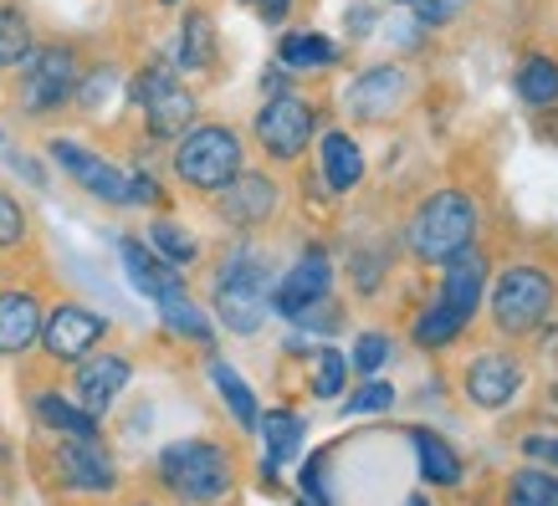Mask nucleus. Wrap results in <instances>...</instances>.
Masks as SVG:
<instances>
[{"mask_svg":"<svg viewBox=\"0 0 558 506\" xmlns=\"http://www.w3.org/2000/svg\"><path fill=\"white\" fill-rule=\"evenodd\" d=\"M410 102V72L400 62H374L349 83L343 108L354 123H389Z\"/></svg>","mask_w":558,"mask_h":506,"instance_id":"nucleus-16","label":"nucleus"},{"mask_svg":"<svg viewBox=\"0 0 558 506\" xmlns=\"http://www.w3.org/2000/svg\"><path fill=\"white\" fill-rule=\"evenodd\" d=\"M333 282H339L333 251H328L323 240H307L303 251H298L288 267L277 271V287H271V318L292 322L298 312H307L313 303L333 297Z\"/></svg>","mask_w":558,"mask_h":506,"instance_id":"nucleus-14","label":"nucleus"},{"mask_svg":"<svg viewBox=\"0 0 558 506\" xmlns=\"http://www.w3.org/2000/svg\"><path fill=\"white\" fill-rule=\"evenodd\" d=\"M292 87H298V77L288 67H277V62L262 72V98H277V92H292Z\"/></svg>","mask_w":558,"mask_h":506,"instance_id":"nucleus-46","label":"nucleus"},{"mask_svg":"<svg viewBox=\"0 0 558 506\" xmlns=\"http://www.w3.org/2000/svg\"><path fill=\"white\" fill-rule=\"evenodd\" d=\"M47 153H51V164L62 169V174L83 189L87 200L108 205V210H129V174H123L113 159H102L98 149H87V144L62 138V134L47 138Z\"/></svg>","mask_w":558,"mask_h":506,"instance_id":"nucleus-15","label":"nucleus"},{"mask_svg":"<svg viewBox=\"0 0 558 506\" xmlns=\"http://www.w3.org/2000/svg\"><path fill=\"white\" fill-rule=\"evenodd\" d=\"M83 47L77 41H36L32 57L16 67V83H11V98H16L21 119H57L72 108V92H77V77H83Z\"/></svg>","mask_w":558,"mask_h":506,"instance_id":"nucleus-8","label":"nucleus"},{"mask_svg":"<svg viewBox=\"0 0 558 506\" xmlns=\"http://www.w3.org/2000/svg\"><path fill=\"white\" fill-rule=\"evenodd\" d=\"M395 354H400V337L389 333V328H364L354 337V348H349V369L359 379H374V373H385L395 363Z\"/></svg>","mask_w":558,"mask_h":506,"instance_id":"nucleus-36","label":"nucleus"},{"mask_svg":"<svg viewBox=\"0 0 558 506\" xmlns=\"http://www.w3.org/2000/svg\"><path fill=\"white\" fill-rule=\"evenodd\" d=\"M36 481L77 506H102L108 496L123 491L119 456L102 435H41L32 451Z\"/></svg>","mask_w":558,"mask_h":506,"instance_id":"nucleus-3","label":"nucleus"},{"mask_svg":"<svg viewBox=\"0 0 558 506\" xmlns=\"http://www.w3.org/2000/svg\"><path fill=\"white\" fill-rule=\"evenodd\" d=\"M527 358L518 354V343H487V348H476L472 358H461L457 369V399L466 409H476V415H487V420H497V415H512V409L523 405L527 394Z\"/></svg>","mask_w":558,"mask_h":506,"instance_id":"nucleus-9","label":"nucleus"},{"mask_svg":"<svg viewBox=\"0 0 558 506\" xmlns=\"http://www.w3.org/2000/svg\"><path fill=\"white\" fill-rule=\"evenodd\" d=\"M318 134H323V102L298 92V87L277 92V98H262L252 119V144L271 169H298L307 159V149L318 144Z\"/></svg>","mask_w":558,"mask_h":506,"instance_id":"nucleus-10","label":"nucleus"},{"mask_svg":"<svg viewBox=\"0 0 558 506\" xmlns=\"http://www.w3.org/2000/svg\"><path fill=\"white\" fill-rule=\"evenodd\" d=\"M492 506H558V471L533 466V460H518V466H508V471L497 476Z\"/></svg>","mask_w":558,"mask_h":506,"instance_id":"nucleus-29","label":"nucleus"},{"mask_svg":"<svg viewBox=\"0 0 558 506\" xmlns=\"http://www.w3.org/2000/svg\"><path fill=\"white\" fill-rule=\"evenodd\" d=\"M271 287H277V261L256 236H236L210 267V318L231 337H256L271 318Z\"/></svg>","mask_w":558,"mask_h":506,"instance_id":"nucleus-2","label":"nucleus"},{"mask_svg":"<svg viewBox=\"0 0 558 506\" xmlns=\"http://www.w3.org/2000/svg\"><path fill=\"white\" fill-rule=\"evenodd\" d=\"M205 379H210V388H216L220 409L231 415V424H236L241 435H256V420H262V399H256V388L236 373V363H226V358L210 348V354H205Z\"/></svg>","mask_w":558,"mask_h":506,"instance_id":"nucleus-26","label":"nucleus"},{"mask_svg":"<svg viewBox=\"0 0 558 506\" xmlns=\"http://www.w3.org/2000/svg\"><path fill=\"white\" fill-rule=\"evenodd\" d=\"M512 445H518V456L523 460L558 471V424H523V430L512 435Z\"/></svg>","mask_w":558,"mask_h":506,"instance_id":"nucleus-41","label":"nucleus"},{"mask_svg":"<svg viewBox=\"0 0 558 506\" xmlns=\"http://www.w3.org/2000/svg\"><path fill=\"white\" fill-rule=\"evenodd\" d=\"M159 307V328L174 337V343H190V348H216V318L205 312L190 292H174V297H165V303H154Z\"/></svg>","mask_w":558,"mask_h":506,"instance_id":"nucleus-30","label":"nucleus"},{"mask_svg":"<svg viewBox=\"0 0 558 506\" xmlns=\"http://www.w3.org/2000/svg\"><path fill=\"white\" fill-rule=\"evenodd\" d=\"M538 138L558 144V108H543V113H538Z\"/></svg>","mask_w":558,"mask_h":506,"instance_id":"nucleus-49","label":"nucleus"},{"mask_svg":"<svg viewBox=\"0 0 558 506\" xmlns=\"http://www.w3.org/2000/svg\"><path fill=\"white\" fill-rule=\"evenodd\" d=\"M241 451L220 435L170 440L149 460V491H159L170 506H231L241 496Z\"/></svg>","mask_w":558,"mask_h":506,"instance_id":"nucleus-1","label":"nucleus"},{"mask_svg":"<svg viewBox=\"0 0 558 506\" xmlns=\"http://www.w3.org/2000/svg\"><path fill=\"white\" fill-rule=\"evenodd\" d=\"M374 26H379V11H374V5H364V0H354V5L343 11V32L354 36V41L374 36Z\"/></svg>","mask_w":558,"mask_h":506,"instance_id":"nucleus-44","label":"nucleus"},{"mask_svg":"<svg viewBox=\"0 0 558 506\" xmlns=\"http://www.w3.org/2000/svg\"><path fill=\"white\" fill-rule=\"evenodd\" d=\"M389 5H410V0H389Z\"/></svg>","mask_w":558,"mask_h":506,"instance_id":"nucleus-54","label":"nucleus"},{"mask_svg":"<svg viewBox=\"0 0 558 506\" xmlns=\"http://www.w3.org/2000/svg\"><path fill=\"white\" fill-rule=\"evenodd\" d=\"M129 113L138 119L144 144H174L190 123H201V98L170 57H149L129 72Z\"/></svg>","mask_w":558,"mask_h":506,"instance_id":"nucleus-6","label":"nucleus"},{"mask_svg":"<svg viewBox=\"0 0 558 506\" xmlns=\"http://www.w3.org/2000/svg\"><path fill=\"white\" fill-rule=\"evenodd\" d=\"M113 337V322L102 318L98 307L77 303V297H51L41 312V337H36V354L51 373H68L77 358H87L93 348H102Z\"/></svg>","mask_w":558,"mask_h":506,"instance_id":"nucleus-11","label":"nucleus"},{"mask_svg":"<svg viewBox=\"0 0 558 506\" xmlns=\"http://www.w3.org/2000/svg\"><path fill=\"white\" fill-rule=\"evenodd\" d=\"M144 240H149L154 251L165 256L170 267H180V271H190V267H201V261H205L201 236H195L190 225H180L174 215H165V210H159V215L149 220V231H144Z\"/></svg>","mask_w":558,"mask_h":506,"instance_id":"nucleus-32","label":"nucleus"},{"mask_svg":"<svg viewBox=\"0 0 558 506\" xmlns=\"http://www.w3.org/2000/svg\"><path fill=\"white\" fill-rule=\"evenodd\" d=\"M487 282H492V256L482 251V246H466V251H457L451 261H440L436 297L476 328L482 303H487Z\"/></svg>","mask_w":558,"mask_h":506,"instance_id":"nucleus-19","label":"nucleus"},{"mask_svg":"<svg viewBox=\"0 0 558 506\" xmlns=\"http://www.w3.org/2000/svg\"><path fill=\"white\" fill-rule=\"evenodd\" d=\"M134 373H138V363L129 348H108V343H102V348H93V354L77 358L68 369V394L87 409V415L108 420V415L119 409V399L129 394Z\"/></svg>","mask_w":558,"mask_h":506,"instance_id":"nucleus-13","label":"nucleus"},{"mask_svg":"<svg viewBox=\"0 0 558 506\" xmlns=\"http://www.w3.org/2000/svg\"><path fill=\"white\" fill-rule=\"evenodd\" d=\"M129 205H138V210H154V215L170 205V195H165V185H159V174H154V169H144V164L129 169Z\"/></svg>","mask_w":558,"mask_h":506,"instance_id":"nucleus-42","label":"nucleus"},{"mask_svg":"<svg viewBox=\"0 0 558 506\" xmlns=\"http://www.w3.org/2000/svg\"><path fill=\"white\" fill-rule=\"evenodd\" d=\"M170 169L180 180V189L210 200L216 189H226L246 169V134L236 123H220V119L190 123L185 134L170 144Z\"/></svg>","mask_w":558,"mask_h":506,"instance_id":"nucleus-7","label":"nucleus"},{"mask_svg":"<svg viewBox=\"0 0 558 506\" xmlns=\"http://www.w3.org/2000/svg\"><path fill=\"white\" fill-rule=\"evenodd\" d=\"M303 363H307V394H313V399H343V388H349V379H354L343 348L323 343V348H313Z\"/></svg>","mask_w":558,"mask_h":506,"instance_id":"nucleus-34","label":"nucleus"},{"mask_svg":"<svg viewBox=\"0 0 558 506\" xmlns=\"http://www.w3.org/2000/svg\"><path fill=\"white\" fill-rule=\"evenodd\" d=\"M241 5H256V0H241Z\"/></svg>","mask_w":558,"mask_h":506,"instance_id":"nucleus-55","label":"nucleus"},{"mask_svg":"<svg viewBox=\"0 0 558 506\" xmlns=\"http://www.w3.org/2000/svg\"><path fill=\"white\" fill-rule=\"evenodd\" d=\"M400 246L415 267H440L466 246H482V200L461 185H440L410 205Z\"/></svg>","mask_w":558,"mask_h":506,"instance_id":"nucleus-4","label":"nucleus"},{"mask_svg":"<svg viewBox=\"0 0 558 506\" xmlns=\"http://www.w3.org/2000/svg\"><path fill=\"white\" fill-rule=\"evenodd\" d=\"M343 322H349V307H343L339 297H323V303H313L307 312H298L292 328H298L303 337H339Z\"/></svg>","mask_w":558,"mask_h":506,"instance_id":"nucleus-40","label":"nucleus"},{"mask_svg":"<svg viewBox=\"0 0 558 506\" xmlns=\"http://www.w3.org/2000/svg\"><path fill=\"white\" fill-rule=\"evenodd\" d=\"M170 62H174V72H180V77H205V72H216V62H220V32H216V16H210L205 5H185V11H180Z\"/></svg>","mask_w":558,"mask_h":506,"instance_id":"nucleus-23","label":"nucleus"},{"mask_svg":"<svg viewBox=\"0 0 558 506\" xmlns=\"http://www.w3.org/2000/svg\"><path fill=\"white\" fill-rule=\"evenodd\" d=\"M466 333H472V322L461 318V312H451L440 297L421 303L415 312H410V322H405V337H410V348H415V354H446V348H457Z\"/></svg>","mask_w":558,"mask_h":506,"instance_id":"nucleus-27","label":"nucleus"},{"mask_svg":"<svg viewBox=\"0 0 558 506\" xmlns=\"http://www.w3.org/2000/svg\"><path fill=\"white\" fill-rule=\"evenodd\" d=\"M0 138H5V134H0Z\"/></svg>","mask_w":558,"mask_h":506,"instance_id":"nucleus-56","label":"nucleus"},{"mask_svg":"<svg viewBox=\"0 0 558 506\" xmlns=\"http://www.w3.org/2000/svg\"><path fill=\"white\" fill-rule=\"evenodd\" d=\"M282 205H288V189L277 180V169H252V164L241 169L226 189L210 195L216 220L226 231H236V236H262L267 225H277Z\"/></svg>","mask_w":558,"mask_h":506,"instance_id":"nucleus-12","label":"nucleus"},{"mask_svg":"<svg viewBox=\"0 0 558 506\" xmlns=\"http://www.w3.org/2000/svg\"><path fill=\"white\" fill-rule=\"evenodd\" d=\"M36 47V21L21 0H0V72H16Z\"/></svg>","mask_w":558,"mask_h":506,"instance_id":"nucleus-33","label":"nucleus"},{"mask_svg":"<svg viewBox=\"0 0 558 506\" xmlns=\"http://www.w3.org/2000/svg\"><path fill=\"white\" fill-rule=\"evenodd\" d=\"M400 506H440V502H436V491H410Z\"/></svg>","mask_w":558,"mask_h":506,"instance_id":"nucleus-51","label":"nucleus"},{"mask_svg":"<svg viewBox=\"0 0 558 506\" xmlns=\"http://www.w3.org/2000/svg\"><path fill=\"white\" fill-rule=\"evenodd\" d=\"M343 62V47L333 36L313 32V26H292L277 36V67H288L292 77H323Z\"/></svg>","mask_w":558,"mask_h":506,"instance_id":"nucleus-24","label":"nucleus"},{"mask_svg":"<svg viewBox=\"0 0 558 506\" xmlns=\"http://www.w3.org/2000/svg\"><path fill=\"white\" fill-rule=\"evenodd\" d=\"M328 460H333V445H323V451H313V456L298 460V496L313 506H339V496H333V481H328Z\"/></svg>","mask_w":558,"mask_h":506,"instance_id":"nucleus-39","label":"nucleus"},{"mask_svg":"<svg viewBox=\"0 0 558 506\" xmlns=\"http://www.w3.org/2000/svg\"><path fill=\"white\" fill-rule=\"evenodd\" d=\"M512 92L523 108L543 113V108H558V57L554 51H527L523 62L512 67Z\"/></svg>","mask_w":558,"mask_h":506,"instance_id":"nucleus-31","label":"nucleus"},{"mask_svg":"<svg viewBox=\"0 0 558 506\" xmlns=\"http://www.w3.org/2000/svg\"><path fill=\"white\" fill-rule=\"evenodd\" d=\"M5 466H11V445H5V435H0V476H5Z\"/></svg>","mask_w":558,"mask_h":506,"instance_id":"nucleus-52","label":"nucleus"},{"mask_svg":"<svg viewBox=\"0 0 558 506\" xmlns=\"http://www.w3.org/2000/svg\"><path fill=\"white\" fill-rule=\"evenodd\" d=\"M318 185L333 195V200H349L364 174H369V159H364V144H359L349 128H323L318 134Z\"/></svg>","mask_w":558,"mask_h":506,"instance_id":"nucleus-20","label":"nucleus"},{"mask_svg":"<svg viewBox=\"0 0 558 506\" xmlns=\"http://www.w3.org/2000/svg\"><path fill=\"white\" fill-rule=\"evenodd\" d=\"M108 506H170V502H165L159 491L144 486V491H129V496H123V491H119V496H108Z\"/></svg>","mask_w":558,"mask_h":506,"instance_id":"nucleus-48","label":"nucleus"},{"mask_svg":"<svg viewBox=\"0 0 558 506\" xmlns=\"http://www.w3.org/2000/svg\"><path fill=\"white\" fill-rule=\"evenodd\" d=\"M5 164L16 169V174H21V180H26V185H36V189L47 185V169L36 164L32 153H21V149H11V153H5Z\"/></svg>","mask_w":558,"mask_h":506,"instance_id":"nucleus-45","label":"nucleus"},{"mask_svg":"<svg viewBox=\"0 0 558 506\" xmlns=\"http://www.w3.org/2000/svg\"><path fill=\"white\" fill-rule=\"evenodd\" d=\"M292 5H298V0H256L252 11H256V16H262V21H267V26H288Z\"/></svg>","mask_w":558,"mask_h":506,"instance_id":"nucleus-47","label":"nucleus"},{"mask_svg":"<svg viewBox=\"0 0 558 506\" xmlns=\"http://www.w3.org/2000/svg\"><path fill=\"white\" fill-rule=\"evenodd\" d=\"M256 440H262V460L282 471L292 460H303L307 420L292 405H271V409H262V420H256Z\"/></svg>","mask_w":558,"mask_h":506,"instance_id":"nucleus-28","label":"nucleus"},{"mask_svg":"<svg viewBox=\"0 0 558 506\" xmlns=\"http://www.w3.org/2000/svg\"><path fill=\"white\" fill-rule=\"evenodd\" d=\"M72 108L93 123L108 119V108L129 113V72L119 62H87L83 77H77V92H72Z\"/></svg>","mask_w":558,"mask_h":506,"instance_id":"nucleus-25","label":"nucleus"},{"mask_svg":"<svg viewBox=\"0 0 558 506\" xmlns=\"http://www.w3.org/2000/svg\"><path fill=\"white\" fill-rule=\"evenodd\" d=\"M395 405H400V388L389 384L385 373L359 379L354 388H343V415H389Z\"/></svg>","mask_w":558,"mask_h":506,"instance_id":"nucleus-38","label":"nucleus"},{"mask_svg":"<svg viewBox=\"0 0 558 506\" xmlns=\"http://www.w3.org/2000/svg\"><path fill=\"white\" fill-rule=\"evenodd\" d=\"M41 312H47V292L36 282H11L0 287V358L5 363H26L41 337Z\"/></svg>","mask_w":558,"mask_h":506,"instance_id":"nucleus-17","label":"nucleus"},{"mask_svg":"<svg viewBox=\"0 0 558 506\" xmlns=\"http://www.w3.org/2000/svg\"><path fill=\"white\" fill-rule=\"evenodd\" d=\"M154 5H159V11H180L185 0H154Z\"/></svg>","mask_w":558,"mask_h":506,"instance_id":"nucleus-53","label":"nucleus"},{"mask_svg":"<svg viewBox=\"0 0 558 506\" xmlns=\"http://www.w3.org/2000/svg\"><path fill=\"white\" fill-rule=\"evenodd\" d=\"M487 318L492 337L502 343H533L558 318V271L543 261H508L492 267L487 282Z\"/></svg>","mask_w":558,"mask_h":506,"instance_id":"nucleus-5","label":"nucleus"},{"mask_svg":"<svg viewBox=\"0 0 558 506\" xmlns=\"http://www.w3.org/2000/svg\"><path fill=\"white\" fill-rule=\"evenodd\" d=\"M405 440H410V451H415V466H421L425 491L451 496V491L466 486V456H461L440 430H430V424H405Z\"/></svg>","mask_w":558,"mask_h":506,"instance_id":"nucleus-21","label":"nucleus"},{"mask_svg":"<svg viewBox=\"0 0 558 506\" xmlns=\"http://www.w3.org/2000/svg\"><path fill=\"white\" fill-rule=\"evenodd\" d=\"M119 261H123L129 287H134L138 297H149V303H165V297H174V292H190L185 271L170 267V261L154 251L144 236H119Z\"/></svg>","mask_w":558,"mask_h":506,"instance_id":"nucleus-22","label":"nucleus"},{"mask_svg":"<svg viewBox=\"0 0 558 506\" xmlns=\"http://www.w3.org/2000/svg\"><path fill=\"white\" fill-rule=\"evenodd\" d=\"M543 409H548V415H558V379H548V384H543Z\"/></svg>","mask_w":558,"mask_h":506,"instance_id":"nucleus-50","label":"nucleus"},{"mask_svg":"<svg viewBox=\"0 0 558 506\" xmlns=\"http://www.w3.org/2000/svg\"><path fill=\"white\" fill-rule=\"evenodd\" d=\"M32 246H36V236H32V215H26V205H21L16 189L0 185V267H16Z\"/></svg>","mask_w":558,"mask_h":506,"instance_id":"nucleus-35","label":"nucleus"},{"mask_svg":"<svg viewBox=\"0 0 558 506\" xmlns=\"http://www.w3.org/2000/svg\"><path fill=\"white\" fill-rule=\"evenodd\" d=\"M466 5H472V0H410L415 26H430V32H440V26L461 21V16H466Z\"/></svg>","mask_w":558,"mask_h":506,"instance_id":"nucleus-43","label":"nucleus"},{"mask_svg":"<svg viewBox=\"0 0 558 506\" xmlns=\"http://www.w3.org/2000/svg\"><path fill=\"white\" fill-rule=\"evenodd\" d=\"M26 415L36 435H102V420L87 415L57 379H26Z\"/></svg>","mask_w":558,"mask_h":506,"instance_id":"nucleus-18","label":"nucleus"},{"mask_svg":"<svg viewBox=\"0 0 558 506\" xmlns=\"http://www.w3.org/2000/svg\"><path fill=\"white\" fill-rule=\"evenodd\" d=\"M385 287H389V251L354 246V251H349V292L364 297V303H374Z\"/></svg>","mask_w":558,"mask_h":506,"instance_id":"nucleus-37","label":"nucleus"}]
</instances>
